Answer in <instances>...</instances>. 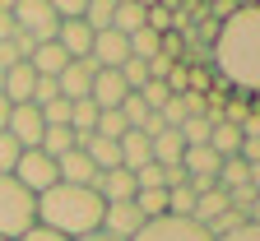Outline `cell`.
Instances as JSON below:
<instances>
[{
  "label": "cell",
  "instance_id": "cell-27",
  "mask_svg": "<svg viewBox=\"0 0 260 241\" xmlns=\"http://www.w3.org/2000/svg\"><path fill=\"white\" fill-rule=\"evenodd\" d=\"M125 42H130V60H153L162 51V38H158L153 28H140L135 38H125Z\"/></svg>",
  "mask_w": 260,
  "mask_h": 241
},
{
  "label": "cell",
  "instance_id": "cell-39",
  "mask_svg": "<svg viewBox=\"0 0 260 241\" xmlns=\"http://www.w3.org/2000/svg\"><path fill=\"white\" fill-rule=\"evenodd\" d=\"M223 241H260V223H242L233 236H223Z\"/></svg>",
  "mask_w": 260,
  "mask_h": 241
},
{
  "label": "cell",
  "instance_id": "cell-2",
  "mask_svg": "<svg viewBox=\"0 0 260 241\" xmlns=\"http://www.w3.org/2000/svg\"><path fill=\"white\" fill-rule=\"evenodd\" d=\"M103 209L107 204L88 186H51L47 195H38V223L60 232L65 241H79V236L98 232L103 227Z\"/></svg>",
  "mask_w": 260,
  "mask_h": 241
},
{
  "label": "cell",
  "instance_id": "cell-1",
  "mask_svg": "<svg viewBox=\"0 0 260 241\" xmlns=\"http://www.w3.org/2000/svg\"><path fill=\"white\" fill-rule=\"evenodd\" d=\"M209 70L233 93L260 97V5H237V14L218 23V38L209 47Z\"/></svg>",
  "mask_w": 260,
  "mask_h": 241
},
{
  "label": "cell",
  "instance_id": "cell-24",
  "mask_svg": "<svg viewBox=\"0 0 260 241\" xmlns=\"http://www.w3.org/2000/svg\"><path fill=\"white\" fill-rule=\"evenodd\" d=\"M47 158H65V153H75L79 149V140H75V130L70 125H47V134H42V144H38Z\"/></svg>",
  "mask_w": 260,
  "mask_h": 241
},
{
  "label": "cell",
  "instance_id": "cell-30",
  "mask_svg": "<svg viewBox=\"0 0 260 241\" xmlns=\"http://www.w3.org/2000/svg\"><path fill=\"white\" fill-rule=\"evenodd\" d=\"M168 214H172V218H190V214H195V195H190V186L168 190Z\"/></svg>",
  "mask_w": 260,
  "mask_h": 241
},
{
  "label": "cell",
  "instance_id": "cell-6",
  "mask_svg": "<svg viewBox=\"0 0 260 241\" xmlns=\"http://www.w3.org/2000/svg\"><path fill=\"white\" fill-rule=\"evenodd\" d=\"M135 241H209V232L195 223V218H172V214H168V218L144 223Z\"/></svg>",
  "mask_w": 260,
  "mask_h": 241
},
{
  "label": "cell",
  "instance_id": "cell-18",
  "mask_svg": "<svg viewBox=\"0 0 260 241\" xmlns=\"http://www.w3.org/2000/svg\"><path fill=\"white\" fill-rule=\"evenodd\" d=\"M28 65H32V75H38V79H60V70L70 65V56H65L56 42H42L38 51L28 56Z\"/></svg>",
  "mask_w": 260,
  "mask_h": 241
},
{
  "label": "cell",
  "instance_id": "cell-26",
  "mask_svg": "<svg viewBox=\"0 0 260 241\" xmlns=\"http://www.w3.org/2000/svg\"><path fill=\"white\" fill-rule=\"evenodd\" d=\"M116 19V0H84V23L88 32H107Z\"/></svg>",
  "mask_w": 260,
  "mask_h": 241
},
{
  "label": "cell",
  "instance_id": "cell-16",
  "mask_svg": "<svg viewBox=\"0 0 260 241\" xmlns=\"http://www.w3.org/2000/svg\"><path fill=\"white\" fill-rule=\"evenodd\" d=\"M79 153H84L98 171L121 167V144H116V140H103V134H88V140H79Z\"/></svg>",
  "mask_w": 260,
  "mask_h": 241
},
{
  "label": "cell",
  "instance_id": "cell-12",
  "mask_svg": "<svg viewBox=\"0 0 260 241\" xmlns=\"http://www.w3.org/2000/svg\"><path fill=\"white\" fill-rule=\"evenodd\" d=\"M93 75H98V65H93V60H70V65L60 70V79H56L60 97H65V102H84L88 88H93Z\"/></svg>",
  "mask_w": 260,
  "mask_h": 241
},
{
  "label": "cell",
  "instance_id": "cell-28",
  "mask_svg": "<svg viewBox=\"0 0 260 241\" xmlns=\"http://www.w3.org/2000/svg\"><path fill=\"white\" fill-rule=\"evenodd\" d=\"M149 116H153V112L144 107V97H140V93H130V97L121 102V121H125V130H144Z\"/></svg>",
  "mask_w": 260,
  "mask_h": 241
},
{
  "label": "cell",
  "instance_id": "cell-21",
  "mask_svg": "<svg viewBox=\"0 0 260 241\" xmlns=\"http://www.w3.org/2000/svg\"><path fill=\"white\" fill-rule=\"evenodd\" d=\"M228 209H233V204H228V195L214 186V190H205V195H195V214H190V218L200 223V227H209V223H214V218H223Z\"/></svg>",
  "mask_w": 260,
  "mask_h": 241
},
{
  "label": "cell",
  "instance_id": "cell-32",
  "mask_svg": "<svg viewBox=\"0 0 260 241\" xmlns=\"http://www.w3.org/2000/svg\"><path fill=\"white\" fill-rule=\"evenodd\" d=\"M93 134H103V140H116V144H121V134H125L121 112H103V116H98V130H93Z\"/></svg>",
  "mask_w": 260,
  "mask_h": 241
},
{
  "label": "cell",
  "instance_id": "cell-43",
  "mask_svg": "<svg viewBox=\"0 0 260 241\" xmlns=\"http://www.w3.org/2000/svg\"><path fill=\"white\" fill-rule=\"evenodd\" d=\"M251 190H255V195H260V162H255V167H251Z\"/></svg>",
  "mask_w": 260,
  "mask_h": 241
},
{
  "label": "cell",
  "instance_id": "cell-29",
  "mask_svg": "<svg viewBox=\"0 0 260 241\" xmlns=\"http://www.w3.org/2000/svg\"><path fill=\"white\" fill-rule=\"evenodd\" d=\"M177 134L186 140V149H200V144H209V134H214V121H209V116H190V121H186Z\"/></svg>",
  "mask_w": 260,
  "mask_h": 241
},
{
  "label": "cell",
  "instance_id": "cell-20",
  "mask_svg": "<svg viewBox=\"0 0 260 241\" xmlns=\"http://www.w3.org/2000/svg\"><path fill=\"white\" fill-rule=\"evenodd\" d=\"M149 149H153V162H158V167H181L186 140H181L177 130H162V134H153V140H149Z\"/></svg>",
  "mask_w": 260,
  "mask_h": 241
},
{
  "label": "cell",
  "instance_id": "cell-19",
  "mask_svg": "<svg viewBox=\"0 0 260 241\" xmlns=\"http://www.w3.org/2000/svg\"><path fill=\"white\" fill-rule=\"evenodd\" d=\"M112 28L121 32V38H135L140 28H149V5H140V0H116V19Z\"/></svg>",
  "mask_w": 260,
  "mask_h": 241
},
{
  "label": "cell",
  "instance_id": "cell-4",
  "mask_svg": "<svg viewBox=\"0 0 260 241\" xmlns=\"http://www.w3.org/2000/svg\"><path fill=\"white\" fill-rule=\"evenodd\" d=\"M14 23H19V32H28L32 42H56V28H60V19H56V5L51 0H14Z\"/></svg>",
  "mask_w": 260,
  "mask_h": 241
},
{
  "label": "cell",
  "instance_id": "cell-17",
  "mask_svg": "<svg viewBox=\"0 0 260 241\" xmlns=\"http://www.w3.org/2000/svg\"><path fill=\"white\" fill-rule=\"evenodd\" d=\"M153 162V149H149V134L144 130H125L121 134V167L125 171H140Z\"/></svg>",
  "mask_w": 260,
  "mask_h": 241
},
{
  "label": "cell",
  "instance_id": "cell-22",
  "mask_svg": "<svg viewBox=\"0 0 260 241\" xmlns=\"http://www.w3.org/2000/svg\"><path fill=\"white\" fill-rule=\"evenodd\" d=\"M209 149H214L218 158H237V153H242V125L218 121V125H214V134H209Z\"/></svg>",
  "mask_w": 260,
  "mask_h": 241
},
{
  "label": "cell",
  "instance_id": "cell-11",
  "mask_svg": "<svg viewBox=\"0 0 260 241\" xmlns=\"http://www.w3.org/2000/svg\"><path fill=\"white\" fill-rule=\"evenodd\" d=\"M93 190H98V199H103V204H130V199H135V171H125V167L98 171Z\"/></svg>",
  "mask_w": 260,
  "mask_h": 241
},
{
  "label": "cell",
  "instance_id": "cell-3",
  "mask_svg": "<svg viewBox=\"0 0 260 241\" xmlns=\"http://www.w3.org/2000/svg\"><path fill=\"white\" fill-rule=\"evenodd\" d=\"M38 223V195H28L14 177H0V241H19Z\"/></svg>",
  "mask_w": 260,
  "mask_h": 241
},
{
  "label": "cell",
  "instance_id": "cell-5",
  "mask_svg": "<svg viewBox=\"0 0 260 241\" xmlns=\"http://www.w3.org/2000/svg\"><path fill=\"white\" fill-rule=\"evenodd\" d=\"M10 177H14L28 195H47L51 186H60V177H56V158H47L42 149H23Z\"/></svg>",
  "mask_w": 260,
  "mask_h": 241
},
{
  "label": "cell",
  "instance_id": "cell-33",
  "mask_svg": "<svg viewBox=\"0 0 260 241\" xmlns=\"http://www.w3.org/2000/svg\"><path fill=\"white\" fill-rule=\"evenodd\" d=\"M19 144L10 140V130H0V177H10V171H14V162H19Z\"/></svg>",
  "mask_w": 260,
  "mask_h": 241
},
{
  "label": "cell",
  "instance_id": "cell-34",
  "mask_svg": "<svg viewBox=\"0 0 260 241\" xmlns=\"http://www.w3.org/2000/svg\"><path fill=\"white\" fill-rule=\"evenodd\" d=\"M38 112H42V121H47V125H70V102H65V97L47 102V107H38Z\"/></svg>",
  "mask_w": 260,
  "mask_h": 241
},
{
  "label": "cell",
  "instance_id": "cell-25",
  "mask_svg": "<svg viewBox=\"0 0 260 241\" xmlns=\"http://www.w3.org/2000/svg\"><path fill=\"white\" fill-rule=\"evenodd\" d=\"M98 116H103V112H98L88 97L84 102H70V130H75V140H88V134L98 130Z\"/></svg>",
  "mask_w": 260,
  "mask_h": 241
},
{
  "label": "cell",
  "instance_id": "cell-14",
  "mask_svg": "<svg viewBox=\"0 0 260 241\" xmlns=\"http://www.w3.org/2000/svg\"><path fill=\"white\" fill-rule=\"evenodd\" d=\"M32 88H38V75H32V65H28V60L5 70V88H0V93H5L10 107H28V102H32Z\"/></svg>",
  "mask_w": 260,
  "mask_h": 241
},
{
  "label": "cell",
  "instance_id": "cell-9",
  "mask_svg": "<svg viewBox=\"0 0 260 241\" xmlns=\"http://www.w3.org/2000/svg\"><path fill=\"white\" fill-rule=\"evenodd\" d=\"M88 60L98 65V70H121V65L130 60V42L121 38L116 28H107V32H93V51H88Z\"/></svg>",
  "mask_w": 260,
  "mask_h": 241
},
{
  "label": "cell",
  "instance_id": "cell-13",
  "mask_svg": "<svg viewBox=\"0 0 260 241\" xmlns=\"http://www.w3.org/2000/svg\"><path fill=\"white\" fill-rule=\"evenodd\" d=\"M56 47L70 56V60H88V51H93V32H88V23H84V19L60 23V28H56Z\"/></svg>",
  "mask_w": 260,
  "mask_h": 241
},
{
  "label": "cell",
  "instance_id": "cell-23",
  "mask_svg": "<svg viewBox=\"0 0 260 241\" xmlns=\"http://www.w3.org/2000/svg\"><path fill=\"white\" fill-rule=\"evenodd\" d=\"M214 186H218L223 195H233V190L251 186V167H246L242 158H223V167H218V177H214Z\"/></svg>",
  "mask_w": 260,
  "mask_h": 241
},
{
  "label": "cell",
  "instance_id": "cell-31",
  "mask_svg": "<svg viewBox=\"0 0 260 241\" xmlns=\"http://www.w3.org/2000/svg\"><path fill=\"white\" fill-rule=\"evenodd\" d=\"M121 79H125L130 93H140V88L149 84V60H125V65H121Z\"/></svg>",
  "mask_w": 260,
  "mask_h": 241
},
{
  "label": "cell",
  "instance_id": "cell-36",
  "mask_svg": "<svg viewBox=\"0 0 260 241\" xmlns=\"http://www.w3.org/2000/svg\"><path fill=\"white\" fill-rule=\"evenodd\" d=\"M14 0H0V47L5 42H14V32H19V23H14Z\"/></svg>",
  "mask_w": 260,
  "mask_h": 241
},
{
  "label": "cell",
  "instance_id": "cell-35",
  "mask_svg": "<svg viewBox=\"0 0 260 241\" xmlns=\"http://www.w3.org/2000/svg\"><path fill=\"white\" fill-rule=\"evenodd\" d=\"M140 97H144V107H149V112H158V107H162V102H168L172 93H168V84H158V79H149V84L140 88Z\"/></svg>",
  "mask_w": 260,
  "mask_h": 241
},
{
  "label": "cell",
  "instance_id": "cell-40",
  "mask_svg": "<svg viewBox=\"0 0 260 241\" xmlns=\"http://www.w3.org/2000/svg\"><path fill=\"white\" fill-rule=\"evenodd\" d=\"M79 241H116V236H107L103 227H98V232H88V236H79Z\"/></svg>",
  "mask_w": 260,
  "mask_h": 241
},
{
  "label": "cell",
  "instance_id": "cell-37",
  "mask_svg": "<svg viewBox=\"0 0 260 241\" xmlns=\"http://www.w3.org/2000/svg\"><path fill=\"white\" fill-rule=\"evenodd\" d=\"M56 97H60L56 79H38V88H32V107H47V102H56Z\"/></svg>",
  "mask_w": 260,
  "mask_h": 241
},
{
  "label": "cell",
  "instance_id": "cell-38",
  "mask_svg": "<svg viewBox=\"0 0 260 241\" xmlns=\"http://www.w3.org/2000/svg\"><path fill=\"white\" fill-rule=\"evenodd\" d=\"M19 241H65V236H60V232H51V227H42V223H32Z\"/></svg>",
  "mask_w": 260,
  "mask_h": 241
},
{
  "label": "cell",
  "instance_id": "cell-10",
  "mask_svg": "<svg viewBox=\"0 0 260 241\" xmlns=\"http://www.w3.org/2000/svg\"><path fill=\"white\" fill-rule=\"evenodd\" d=\"M140 227H144V214L135 209V199H130V204H107V209H103V232L116 236V241H135Z\"/></svg>",
  "mask_w": 260,
  "mask_h": 241
},
{
  "label": "cell",
  "instance_id": "cell-42",
  "mask_svg": "<svg viewBox=\"0 0 260 241\" xmlns=\"http://www.w3.org/2000/svg\"><path fill=\"white\" fill-rule=\"evenodd\" d=\"M5 125H10V102L0 97V130H5Z\"/></svg>",
  "mask_w": 260,
  "mask_h": 241
},
{
  "label": "cell",
  "instance_id": "cell-41",
  "mask_svg": "<svg viewBox=\"0 0 260 241\" xmlns=\"http://www.w3.org/2000/svg\"><path fill=\"white\" fill-rule=\"evenodd\" d=\"M246 223H260V195H255V204L246 209Z\"/></svg>",
  "mask_w": 260,
  "mask_h": 241
},
{
  "label": "cell",
  "instance_id": "cell-8",
  "mask_svg": "<svg viewBox=\"0 0 260 241\" xmlns=\"http://www.w3.org/2000/svg\"><path fill=\"white\" fill-rule=\"evenodd\" d=\"M130 97V88H125V79H121V70H98L93 75V88H88V102L98 112H121V102Z\"/></svg>",
  "mask_w": 260,
  "mask_h": 241
},
{
  "label": "cell",
  "instance_id": "cell-15",
  "mask_svg": "<svg viewBox=\"0 0 260 241\" xmlns=\"http://www.w3.org/2000/svg\"><path fill=\"white\" fill-rule=\"evenodd\" d=\"M56 177H60V186H88L93 190V181H98V167L75 149V153H65V158H56Z\"/></svg>",
  "mask_w": 260,
  "mask_h": 241
},
{
  "label": "cell",
  "instance_id": "cell-7",
  "mask_svg": "<svg viewBox=\"0 0 260 241\" xmlns=\"http://www.w3.org/2000/svg\"><path fill=\"white\" fill-rule=\"evenodd\" d=\"M5 130H10V140H14L19 149H38L42 134H47V121H42V112L28 102V107H10V125H5Z\"/></svg>",
  "mask_w": 260,
  "mask_h": 241
}]
</instances>
